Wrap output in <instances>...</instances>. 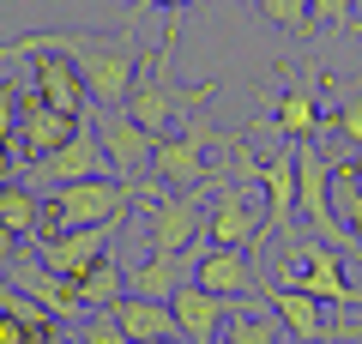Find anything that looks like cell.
Returning a JSON list of instances; mask_svg holds the SVG:
<instances>
[{"label":"cell","mask_w":362,"mask_h":344,"mask_svg":"<svg viewBox=\"0 0 362 344\" xmlns=\"http://www.w3.org/2000/svg\"><path fill=\"white\" fill-rule=\"evenodd\" d=\"M30 55H61L85 73L90 103L109 115H127V97L139 85L145 67V42H139V13H127L121 30H25V37L0 42V67L6 61H30Z\"/></svg>","instance_id":"6da1fadb"},{"label":"cell","mask_w":362,"mask_h":344,"mask_svg":"<svg viewBox=\"0 0 362 344\" xmlns=\"http://www.w3.org/2000/svg\"><path fill=\"white\" fill-rule=\"evenodd\" d=\"M175 49H181V13H169L163 37H157V49L145 55L139 85H133V97H127V115L151 133V139H169V127H181L199 103H211L223 91V79H218V85H211V79H199V85H175Z\"/></svg>","instance_id":"7a4b0ae2"},{"label":"cell","mask_w":362,"mask_h":344,"mask_svg":"<svg viewBox=\"0 0 362 344\" xmlns=\"http://www.w3.org/2000/svg\"><path fill=\"white\" fill-rule=\"evenodd\" d=\"M230 139H235V133H218V127L206 121V115L194 109L175 133H169V139H157L151 176H157V181H175V193H211L223 176H211L206 151H211V145H230Z\"/></svg>","instance_id":"3957f363"},{"label":"cell","mask_w":362,"mask_h":344,"mask_svg":"<svg viewBox=\"0 0 362 344\" xmlns=\"http://www.w3.org/2000/svg\"><path fill=\"white\" fill-rule=\"evenodd\" d=\"M145 200V242L151 254H187L206 242V193H169V188H139Z\"/></svg>","instance_id":"277c9868"},{"label":"cell","mask_w":362,"mask_h":344,"mask_svg":"<svg viewBox=\"0 0 362 344\" xmlns=\"http://www.w3.org/2000/svg\"><path fill=\"white\" fill-rule=\"evenodd\" d=\"M103 176H115V164H109V151H103V139H97V121H90V115H85V127L73 133V145H61L54 157L18 169V181H25L30 193H61V188H73V181H103Z\"/></svg>","instance_id":"5b68a950"},{"label":"cell","mask_w":362,"mask_h":344,"mask_svg":"<svg viewBox=\"0 0 362 344\" xmlns=\"http://www.w3.org/2000/svg\"><path fill=\"white\" fill-rule=\"evenodd\" d=\"M278 278L290 284V290L314 296V302H332V308H362V290L356 284H344V254H332L326 242H296L284 254V266H278Z\"/></svg>","instance_id":"8992f818"},{"label":"cell","mask_w":362,"mask_h":344,"mask_svg":"<svg viewBox=\"0 0 362 344\" xmlns=\"http://www.w3.org/2000/svg\"><path fill=\"white\" fill-rule=\"evenodd\" d=\"M206 242L211 248H247V242H266V212L242 193V181L223 176L211 188V205H206Z\"/></svg>","instance_id":"52a82bcc"},{"label":"cell","mask_w":362,"mask_h":344,"mask_svg":"<svg viewBox=\"0 0 362 344\" xmlns=\"http://www.w3.org/2000/svg\"><path fill=\"white\" fill-rule=\"evenodd\" d=\"M320 85H326V79L314 73V61H308V67H296V79L284 85V97L272 103V115H266V121H272V133H278L284 145H302V139H314V133L326 127Z\"/></svg>","instance_id":"ba28073f"},{"label":"cell","mask_w":362,"mask_h":344,"mask_svg":"<svg viewBox=\"0 0 362 344\" xmlns=\"http://www.w3.org/2000/svg\"><path fill=\"white\" fill-rule=\"evenodd\" d=\"M187 278L206 284V290L223 296V302H254L259 284H266V272L247 266L242 248H211V242H199V248H194V272H187Z\"/></svg>","instance_id":"9c48e42d"},{"label":"cell","mask_w":362,"mask_h":344,"mask_svg":"<svg viewBox=\"0 0 362 344\" xmlns=\"http://www.w3.org/2000/svg\"><path fill=\"white\" fill-rule=\"evenodd\" d=\"M90 121H97V139H103L115 176H121V181H145V169H151V157H157V139H151V133H145L133 115H109V109H97Z\"/></svg>","instance_id":"30bf717a"},{"label":"cell","mask_w":362,"mask_h":344,"mask_svg":"<svg viewBox=\"0 0 362 344\" xmlns=\"http://www.w3.org/2000/svg\"><path fill=\"white\" fill-rule=\"evenodd\" d=\"M259 302L278 314V326L290 332V338H302V344H338L350 326H332V320L320 314V302L314 296H302V290H290V284H259Z\"/></svg>","instance_id":"8fae6325"},{"label":"cell","mask_w":362,"mask_h":344,"mask_svg":"<svg viewBox=\"0 0 362 344\" xmlns=\"http://www.w3.org/2000/svg\"><path fill=\"white\" fill-rule=\"evenodd\" d=\"M78 127H85V121L49 109L37 91H25V97H18V145H25V164H42V157H54L61 145H73Z\"/></svg>","instance_id":"7c38bea8"},{"label":"cell","mask_w":362,"mask_h":344,"mask_svg":"<svg viewBox=\"0 0 362 344\" xmlns=\"http://www.w3.org/2000/svg\"><path fill=\"white\" fill-rule=\"evenodd\" d=\"M30 91H37L49 109L73 115V121H85V115L97 109V103H90L85 73H78L73 61H61V55H30Z\"/></svg>","instance_id":"4fadbf2b"},{"label":"cell","mask_w":362,"mask_h":344,"mask_svg":"<svg viewBox=\"0 0 362 344\" xmlns=\"http://www.w3.org/2000/svg\"><path fill=\"white\" fill-rule=\"evenodd\" d=\"M6 284H18V290H25L37 308H49L54 320H85L78 284H73V278H61V272H49L37 254H18V260H13V272H6Z\"/></svg>","instance_id":"5bb4252c"},{"label":"cell","mask_w":362,"mask_h":344,"mask_svg":"<svg viewBox=\"0 0 362 344\" xmlns=\"http://www.w3.org/2000/svg\"><path fill=\"white\" fill-rule=\"evenodd\" d=\"M115 229H121V224L66 229V236H49V242H30V254H37L49 272H61V278H78V272H90L97 260L109 254V236H115Z\"/></svg>","instance_id":"9a60e30c"},{"label":"cell","mask_w":362,"mask_h":344,"mask_svg":"<svg viewBox=\"0 0 362 344\" xmlns=\"http://www.w3.org/2000/svg\"><path fill=\"white\" fill-rule=\"evenodd\" d=\"M169 308H175V332H181V344H218L223 320H230L242 302H223V296H211L206 284L187 278V284L175 290V302H169Z\"/></svg>","instance_id":"2e32d148"},{"label":"cell","mask_w":362,"mask_h":344,"mask_svg":"<svg viewBox=\"0 0 362 344\" xmlns=\"http://www.w3.org/2000/svg\"><path fill=\"white\" fill-rule=\"evenodd\" d=\"M259 188H266V236H290V224H296V145L259 164Z\"/></svg>","instance_id":"e0dca14e"},{"label":"cell","mask_w":362,"mask_h":344,"mask_svg":"<svg viewBox=\"0 0 362 344\" xmlns=\"http://www.w3.org/2000/svg\"><path fill=\"white\" fill-rule=\"evenodd\" d=\"M109 314L121 320V332H127V344H157V338H181L175 332V308L169 302H145V296H121Z\"/></svg>","instance_id":"ac0fdd59"},{"label":"cell","mask_w":362,"mask_h":344,"mask_svg":"<svg viewBox=\"0 0 362 344\" xmlns=\"http://www.w3.org/2000/svg\"><path fill=\"white\" fill-rule=\"evenodd\" d=\"M78 302H85V314H109V308L127 296V266H121L115 254H103L90 272H78Z\"/></svg>","instance_id":"d6986e66"},{"label":"cell","mask_w":362,"mask_h":344,"mask_svg":"<svg viewBox=\"0 0 362 344\" xmlns=\"http://www.w3.org/2000/svg\"><path fill=\"white\" fill-rule=\"evenodd\" d=\"M181 260L175 254H151V260H139V266H127V296H145V302H175V290H181Z\"/></svg>","instance_id":"ffe728a7"},{"label":"cell","mask_w":362,"mask_h":344,"mask_svg":"<svg viewBox=\"0 0 362 344\" xmlns=\"http://www.w3.org/2000/svg\"><path fill=\"white\" fill-rule=\"evenodd\" d=\"M37 224H42V200L18 176L0 181V229H13L18 242H37Z\"/></svg>","instance_id":"44dd1931"},{"label":"cell","mask_w":362,"mask_h":344,"mask_svg":"<svg viewBox=\"0 0 362 344\" xmlns=\"http://www.w3.org/2000/svg\"><path fill=\"white\" fill-rule=\"evenodd\" d=\"M218 344H278V314H254V308H235L230 320H223V332H218Z\"/></svg>","instance_id":"7402d4cb"},{"label":"cell","mask_w":362,"mask_h":344,"mask_svg":"<svg viewBox=\"0 0 362 344\" xmlns=\"http://www.w3.org/2000/svg\"><path fill=\"white\" fill-rule=\"evenodd\" d=\"M326 133H332L338 145H362V85H350L344 97L332 103V115H326Z\"/></svg>","instance_id":"603a6c76"},{"label":"cell","mask_w":362,"mask_h":344,"mask_svg":"<svg viewBox=\"0 0 362 344\" xmlns=\"http://www.w3.org/2000/svg\"><path fill=\"white\" fill-rule=\"evenodd\" d=\"M266 25H278V30H290V37H308V0H247Z\"/></svg>","instance_id":"cb8c5ba5"},{"label":"cell","mask_w":362,"mask_h":344,"mask_svg":"<svg viewBox=\"0 0 362 344\" xmlns=\"http://www.w3.org/2000/svg\"><path fill=\"white\" fill-rule=\"evenodd\" d=\"M350 13H356V0H308V25L314 30H344Z\"/></svg>","instance_id":"d4e9b609"},{"label":"cell","mask_w":362,"mask_h":344,"mask_svg":"<svg viewBox=\"0 0 362 344\" xmlns=\"http://www.w3.org/2000/svg\"><path fill=\"white\" fill-rule=\"evenodd\" d=\"M78 344H127V332H121L115 314H85L78 320Z\"/></svg>","instance_id":"484cf974"},{"label":"cell","mask_w":362,"mask_h":344,"mask_svg":"<svg viewBox=\"0 0 362 344\" xmlns=\"http://www.w3.org/2000/svg\"><path fill=\"white\" fill-rule=\"evenodd\" d=\"M18 97L25 91L13 79H0V139H13V145H18Z\"/></svg>","instance_id":"4316f807"},{"label":"cell","mask_w":362,"mask_h":344,"mask_svg":"<svg viewBox=\"0 0 362 344\" xmlns=\"http://www.w3.org/2000/svg\"><path fill=\"white\" fill-rule=\"evenodd\" d=\"M18 254H25V248H18V236H13V229H0V272H13Z\"/></svg>","instance_id":"83f0119b"},{"label":"cell","mask_w":362,"mask_h":344,"mask_svg":"<svg viewBox=\"0 0 362 344\" xmlns=\"http://www.w3.org/2000/svg\"><path fill=\"white\" fill-rule=\"evenodd\" d=\"M145 6H163V13H181L187 0H133V13H145Z\"/></svg>","instance_id":"f1b7e54d"},{"label":"cell","mask_w":362,"mask_h":344,"mask_svg":"<svg viewBox=\"0 0 362 344\" xmlns=\"http://www.w3.org/2000/svg\"><path fill=\"white\" fill-rule=\"evenodd\" d=\"M0 181H13V139H0Z\"/></svg>","instance_id":"f546056e"},{"label":"cell","mask_w":362,"mask_h":344,"mask_svg":"<svg viewBox=\"0 0 362 344\" xmlns=\"http://www.w3.org/2000/svg\"><path fill=\"white\" fill-rule=\"evenodd\" d=\"M37 344H78V338H73V332H61V326H49V332H42Z\"/></svg>","instance_id":"4dcf8cb0"}]
</instances>
